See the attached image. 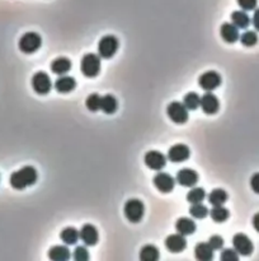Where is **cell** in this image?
Instances as JSON below:
<instances>
[{
  "label": "cell",
  "mask_w": 259,
  "mask_h": 261,
  "mask_svg": "<svg viewBox=\"0 0 259 261\" xmlns=\"http://www.w3.org/2000/svg\"><path fill=\"white\" fill-rule=\"evenodd\" d=\"M38 174L36 168L32 166H24L18 171L10 174V186L15 190H23V188L32 186L37 182Z\"/></svg>",
  "instance_id": "cell-1"
},
{
  "label": "cell",
  "mask_w": 259,
  "mask_h": 261,
  "mask_svg": "<svg viewBox=\"0 0 259 261\" xmlns=\"http://www.w3.org/2000/svg\"><path fill=\"white\" fill-rule=\"evenodd\" d=\"M80 70L86 78H94L100 72L99 55L95 54H85L81 59Z\"/></svg>",
  "instance_id": "cell-2"
},
{
  "label": "cell",
  "mask_w": 259,
  "mask_h": 261,
  "mask_svg": "<svg viewBox=\"0 0 259 261\" xmlns=\"http://www.w3.org/2000/svg\"><path fill=\"white\" fill-rule=\"evenodd\" d=\"M123 213H125L127 220H130L131 223H139L144 216V213H145L144 202L139 199L127 200L125 208H123Z\"/></svg>",
  "instance_id": "cell-3"
},
{
  "label": "cell",
  "mask_w": 259,
  "mask_h": 261,
  "mask_svg": "<svg viewBox=\"0 0 259 261\" xmlns=\"http://www.w3.org/2000/svg\"><path fill=\"white\" fill-rule=\"evenodd\" d=\"M118 46H120V42H118L117 37L107 34V36L102 37L98 44V54L103 59H111L114 54L117 52Z\"/></svg>",
  "instance_id": "cell-4"
},
{
  "label": "cell",
  "mask_w": 259,
  "mask_h": 261,
  "mask_svg": "<svg viewBox=\"0 0 259 261\" xmlns=\"http://www.w3.org/2000/svg\"><path fill=\"white\" fill-rule=\"evenodd\" d=\"M42 38L36 32H27L20 37L18 46L19 50L24 54H33L41 48Z\"/></svg>",
  "instance_id": "cell-5"
},
{
  "label": "cell",
  "mask_w": 259,
  "mask_h": 261,
  "mask_svg": "<svg viewBox=\"0 0 259 261\" xmlns=\"http://www.w3.org/2000/svg\"><path fill=\"white\" fill-rule=\"evenodd\" d=\"M167 115L173 122L184 124L188 120V108L183 104V102H172L167 107Z\"/></svg>",
  "instance_id": "cell-6"
},
{
  "label": "cell",
  "mask_w": 259,
  "mask_h": 261,
  "mask_svg": "<svg viewBox=\"0 0 259 261\" xmlns=\"http://www.w3.org/2000/svg\"><path fill=\"white\" fill-rule=\"evenodd\" d=\"M221 82H223V79H221L220 74L214 70L206 72L198 78V84L206 92H212L214 90L220 87Z\"/></svg>",
  "instance_id": "cell-7"
},
{
  "label": "cell",
  "mask_w": 259,
  "mask_h": 261,
  "mask_svg": "<svg viewBox=\"0 0 259 261\" xmlns=\"http://www.w3.org/2000/svg\"><path fill=\"white\" fill-rule=\"evenodd\" d=\"M233 246H234L235 251L242 256H249L252 255L254 250L253 242L244 233H237L233 237Z\"/></svg>",
  "instance_id": "cell-8"
},
{
  "label": "cell",
  "mask_w": 259,
  "mask_h": 261,
  "mask_svg": "<svg viewBox=\"0 0 259 261\" xmlns=\"http://www.w3.org/2000/svg\"><path fill=\"white\" fill-rule=\"evenodd\" d=\"M32 88L38 94H47L52 88V83H51L48 74L45 73V72H38V73L34 74L32 76Z\"/></svg>",
  "instance_id": "cell-9"
},
{
  "label": "cell",
  "mask_w": 259,
  "mask_h": 261,
  "mask_svg": "<svg viewBox=\"0 0 259 261\" xmlns=\"http://www.w3.org/2000/svg\"><path fill=\"white\" fill-rule=\"evenodd\" d=\"M144 162H145L146 167H149L150 170L160 171L167 164V158H165V156L163 153L158 152V150H150V152H148L145 154Z\"/></svg>",
  "instance_id": "cell-10"
},
{
  "label": "cell",
  "mask_w": 259,
  "mask_h": 261,
  "mask_svg": "<svg viewBox=\"0 0 259 261\" xmlns=\"http://www.w3.org/2000/svg\"><path fill=\"white\" fill-rule=\"evenodd\" d=\"M191 156V149L186 144H176L168 150V160L173 163H181L187 160Z\"/></svg>",
  "instance_id": "cell-11"
},
{
  "label": "cell",
  "mask_w": 259,
  "mask_h": 261,
  "mask_svg": "<svg viewBox=\"0 0 259 261\" xmlns=\"http://www.w3.org/2000/svg\"><path fill=\"white\" fill-rule=\"evenodd\" d=\"M201 108L207 115H214L219 111L220 108V102L219 98L215 94H212L211 92L205 93L202 97H201Z\"/></svg>",
  "instance_id": "cell-12"
},
{
  "label": "cell",
  "mask_w": 259,
  "mask_h": 261,
  "mask_svg": "<svg viewBox=\"0 0 259 261\" xmlns=\"http://www.w3.org/2000/svg\"><path fill=\"white\" fill-rule=\"evenodd\" d=\"M153 182H154V186H155L160 192L168 194V192H170V191L174 188V184H176V181H174V178H173L170 174H164V172H159L158 174H155Z\"/></svg>",
  "instance_id": "cell-13"
},
{
  "label": "cell",
  "mask_w": 259,
  "mask_h": 261,
  "mask_svg": "<svg viewBox=\"0 0 259 261\" xmlns=\"http://www.w3.org/2000/svg\"><path fill=\"white\" fill-rule=\"evenodd\" d=\"M177 182L184 188H193L198 182V174L195 170L183 168L177 174Z\"/></svg>",
  "instance_id": "cell-14"
},
{
  "label": "cell",
  "mask_w": 259,
  "mask_h": 261,
  "mask_svg": "<svg viewBox=\"0 0 259 261\" xmlns=\"http://www.w3.org/2000/svg\"><path fill=\"white\" fill-rule=\"evenodd\" d=\"M165 247L169 252L178 254L182 252L187 247V241L183 234L177 233V234H170L165 240Z\"/></svg>",
  "instance_id": "cell-15"
},
{
  "label": "cell",
  "mask_w": 259,
  "mask_h": 261,
  "mask_svg": "<svg viewBox=\"0 0 259 261\" xmlns=\"http://www.w3.org/2000/svg\"><path fill=\"white\" fill-rule=\"evenodd\" d=\"M79 233H80V240L84 242L85 246H94L99 240L97 228L92 224H84Z\"/></svg>",
  "instance_id": "cell-16"
},
{
  "label": "cell",
  "mask_w": 259,
  "mask_h": 261,
  "mask_svg": "<svg viewBox=\"0 0 259 261\" xmlns=\"http://www.w3.org/2000/svg\"><path fill=\"white\" fill-rule=\"evenodd\" d=\"M220 34L223 40L228 44H234L239 40V28L233 23H224L220 28Z\"/></svg>",
  "instance_id": "cell-17"
},
{
  "label": "cell",
  "mask_w": 259,
  "mask_h": 261,
  "mask_svg": "<svg viewBox=\"0 0 259 261\" xmlns=\"http://www.w3.org/2000/svg\"><path fill=\"white\" fill-rule=\"evenodd\" d=\"M53 86H55V90L59 93H69L75 90L76 80L73 76H62L55 82V84Z\"/></svg>",
  "instance_id": "cell-18"
},
{
  "label": "cell",
  "mask_w": 259,
  "mask_h": 261,
  "mask_svg": "<svg viewBox=\"0 0 259 261\" xmlns=\"http://www.w3.org/2000/svg\"><path fill=\"white\" fill-rule=\"evenodd\" d=\"M195 256L200 261H211L214 258V248L209 242H201L196 244Z\"/></svg>",
  "instance_id": "cell-19"
},
{
  "label": "cell",
  "mask_w": 259,
  "mask_h": 261,
  "mask_svg": "<svg viewBox=\"0 0 259 261\" xmlns=\"http://www.w3.org/2000/svg\"><path fill=\"white\" fill-rule=\"evenodd\" d=\"M71 69V62L67 58H57L51 62V72L59 76H64V74L69 73Z\"/></svg>",
  "instance_id": "cell-20"
},
{
  "label": "cell",
  "mask_w": 259,
  "mask_h": 261,
  "mask_svg": "<svg viewBox=\"0 0 259 261\" xmlns=\"http://www.w3.org/2000/svg\"><path fill=\"white\" fill-rule=\"evenodd\" d=\"M177 232L183 234V236H190L196 230V223L191 218H179L176 222Z\"/></svg>",
  "instance_id": "cell-21"
},
{
  "label": "cell",
  "mask_w": 259,
  "mask_h": 261,
  "mask_svg": "<svg viewBox=\"0 0 259 261\" xmlns=\"http://www.w3.org/2000/svg\"><path fill=\"white\" fill-rule=\"evenodd\" d=\"M71 256L66 246H53L48 251V258L52 261H67Z\"/></svg>",
  "instance_id": "cell-22"
},
{
  "label": "cell",
  "mask_w": 259,
  "mask_h": 261,
  "mask_svg": "<svg viewBox=\"0 0 259 261\" xmlns=\"http://www.w3.org/2000/svg\"><path fill=\"white\" fill-rule=\"evenodd\" d=\"M232 22L238 28L247 30L251 24V18L246 10H235L232 13Z\"/></svg>",
  "instance_id": "cell-23"
},
{
  "label": "cell",
  "mask_w": 259,
  "mask_h": 261,
  "mask_svg": "<svg viewBox=\"0 0 259 261\" xmlns=\"http://www.w3.org/2000/svg\"><path fill=\"white\" fill-rule=\"evenodd\" d=\"M117 100L116 97L112 94H106L102 97V101H100V110L103 111L107 115H112L117 111Z\"/></svg>",
  "instance_id": "cell-24"
},
{
  "label": "cell",
  "mask_w": 259,
  "mask_h": 261,
  "mask_svg": "<svg viewBox=\"0 0 259 261\" xmlns=\"http://www.w3.org/2000/svg\"><path fill=\"white\" fill-rule=\"evenodd\" d=\"M60 238H61V241L65 244H69L70 246V244H75L78 242V240L80 238V233L74 227H67L61 230Z\"/></svg>",
  "instance_id": "cell-25"
},
{
  "label": "cell",
  "mask_w": 259,
  "mask_h": 261,
  "mask_svg": "<svg viewBox=\"0 0 259 261\" xmlns=\"http://www.w3.org/2000/svg\"><path fill=\"white\" fill-rule=\"evenodd\" d=\"M160 252L153 244H146L140 251V260L141 261H156L159 260Z\"/></svg>",
  "instance_id": "cell-26"
},
{
  "label": "cell",
  "mask_w": 259,
  "mask_h": 261,
  "mask_svg": "<svg viewBox=\"0 0 259 261\" xmlns=\"http://www.w3.org/2000/svg\"><path fill=\"white\" fill-rule=\"evenodd\" d=\"M228 200V192L223 188H215L210 192L209 202L210 204L214 206H219V205H224Z\"/></svg>",
  "instance_id": "cell-27"
},
{
  "label": "cell",
  "mask_w": 259,
  "mask_h": 261,
  "mask_svg": "<svg viewBox=\"0 0 259 261\" xmlns=\"http://www.w3.org/2000/svg\"><path fill=\"white\" fill-rule=\"evenodd\" d=\"M210 216L214 222L216 223H223L225 220H228L229 216H230V213L226 208H224L223 205H219V206H214L210 212Z\"/></svg>",
  "instance_id": "cell-28"
},
{
  "label": "cell",
  "mask_w": 259,
  "mask_h": 261,
  "mask_svg": "<svg viewBox=\"0 0 259 261\" xmlns=\"http://www.w3.org/2000/svg\"><path fill=\"white\" fill-rule=\"evenodd\" d=\"M183 104L188 108V111L197 110L201 104V97L196 92H190L184 96Z\"/></svg>",
  "instance_id": "cell-29"
},
{
  "label": "cell",
  "mask_w": 259,
  "mask_h": 261,
  "mask_svg": "<svg viewBox=\"0 0 259 261\" xmlns=\"http://www.w3.org/2000/svg\"><path fill=\"white\" fill-rule=\"evenodd\" d=\"M206 196V191L202 188H191V191L187 194V202H191V204H197L201 202Z\"/></svg>",
  "instance_id": "cell-30"
},
{
  "label": "cell",
  "mask_w": 259,
  "mask_h": 261,
  "mask_svg": "<svg viewBox=\"0 0 259 261\" xmlns=\"http://www.w3.org/2000/svg\"><path fill=\"white\" fill-rule=\"evenodd\" d=\"M239 40L246 48H253L258 42V34L254 31H246L239 37Z\"/></svg>",
  "instance_id": "cell-31"
},
{
  "label": "cell",
  "mask_w": 259,
  "mask_h": 261,
  "mask_svg": "<svg viewBox=\"0 0 259 261\" xmlns=\"http://www.w3.org/2000/svg\"><path fill=\"white\" fill-rule=\"evenodd\" d=\"M209 209L207 206L202 205L201 202H197V204H193L192 206L190 208V214L193 216V218L197 219H204L209 216Z\"/></svg>",
  "instance_id": "cell-32"
},
{
  "label": "cell",
  "mask_w": 259,
  "mask_h": 261,
  "mask_svg": "<svg viewBox=\"0 0 259 261\" xmlns=\"http://www.w3.org/2000/svg\"><path fill=\"white\" fill-rule=\"evenodd\" d=\"M100 101H102V97H100L99 94H97V93H93L89 97H86V108L89 110V111H92V112H95V111L100 110Z\"/></svg>",
  "instance_id": "cell-33"
},
{
  "label": "cell",
  "mask_w": 259,
  "mask_h": 261,
  "mask_svg": "<svg viewBox=\"0 0 259 261\" xmlns=\"http://www.w3.org/2000/svg\"><path fill=\"white\" fill-rule=\"evenodd\" d=\"M74 260L76 261H88L89 260V252L86 250L85 246H78L74 250Z\"/></svg>",
  "instance_id": "cell-34"
},
{
  "label": "cell",
  "mask_w": 259,
  "mask_h": 261,
  "mask_svg": "<svg viewBox=\"0 0 259 261\" xmlns=\"http://www.w3.org/2000/svg\"><path fill=\"white\" fill-rule=\"evenodd\" d=\"M221 261H238L239 260V254L235 251V248H225L220 255Z\"/></svg>",
  "instance_id": "cell-35"
},
{
  "label": "cell",
  "mask_w": 259,
  "mask_h": 261,
  "mask_svg": "<svg viewBox=\"0 0 259 261\" xmlns=\"http://www.w3.org/2000/svg\"><path fill=\"white\" fill-rule=\"evenodd\" d=\"M257 4H258V0H238V6L246 12L254 10L257 8Z\"/></svg>",
  "instance_id": "cell-36"
},
{
  "label": "cell",
  "mask_w": 259,
  "mask_h": 261,
  "mask_svg": "<svg viewBox=\"0 0 259 261\" xmlns=\"http://www.w3.org/2000/svg\"><path fill=\"white\" fill-rule=\"evenodd\" d=\"M209 244L214 250H221L224 246V238L223 237L218 236V234H215V236L210 237Z\"/></svg>",
  "instance_id": "cell-37"
},
{
  "label": "cell",
  "mask_w": 259,
  "mask_h": 261,
  "mask_svg": "<svg viewBox=\"0 0 259 261\" xmlns=\"http://www.w3.org/2000/svg\"><path fill=\"white\" fill-rule=\"evenodd\" d=\"M251 188L252 190L259 195V172L254 174L251 178Z\"/></svg>",
  "instance_id": "cell-38"
},
{
  "label": "cell",
  "mask_w": 259,
  "mask_h": 261,
  "mask_svg": "<svg viewBox=\"0 0 259 261\" xmlns=\"http://www.w3.org/2000/svg\"><path fill=\"white\" fill-rule=\"evenodd\" d=\"M252 23H253L254 28L259 32V8L256 9L253 14V20H252Z\"/></svg>",
  "instance_id": "cell-39"
},
{
  "label": "cell",
  "mask_w": 259,
  "mask_h": 261,
  "mask_svg": "<svg viewBox=\"0 0 259 261\" xmlns=\"http://www.w3.org/2000/svg\"><path fill=\"white\" fill-rule=\"evenodd\" d=\"M252 223H253L254 230L259 233V213H257L256 216H253V220H252Z\"/></svg>",
  "instance_id": "cell-40"
}]
</instances>
